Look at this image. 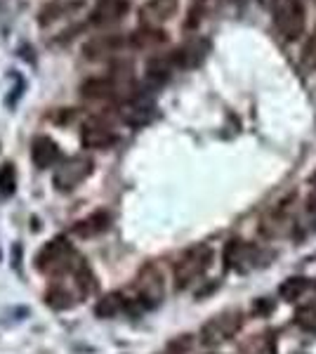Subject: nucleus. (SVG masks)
<instances>
[{
  "label": "nucleus",
  "mask_w": 316,
  "mask_h": 354,
  "mask_svg": "<svg viewBox=\"0 0 316 354\" xmlns=\"http://www.w3.org/2000/svg\"><path fill=\"white\" fill-rule=\"evenodd\" d=\"M85 262L76 253L71 241L64 236H55L48 241L36 255V270L48 277H66V274H76Z\"/></svg>",
  "instance_id": "obj_1"
},
{
  "label": "nucleus",
  "mask_w": 316,
  "mask_h": 354,
  "mask_svg": "<svg viewBox=\"0 0 316 354\" xmlns=\"http://www.w3.org/2000/svg\"><path fill=\"white\" fill-rule=\"evenodd\" d=\"M212 262V250L208 245H196L189 248L180 260L175 262V286L187 288L194 281H198Z\"/></svg>",
  "instance_id": "obj_2"
},
{
  "label": "nucleus",
  "mask_w": 316,
  "mask_h": 354,
  "mask_svg": "<svg viewBox=\"0 0 316 354\" xmlns=\"http://www.w3.org/2000/svg\"><path fill=\"white\" fill-rule=\"evenodd\" d=\"M274 12V24H277L279 33L288 41H295L304 33L307 26V15L300 0H274L272 5Z\"/></svg>",
  "instance_id": "obj_3"
},
{
  "label": "nucleus",
  "mask_w": 316,
  "mask_h": 354,
  "mask_svg": "<svg viewBox=\"0 0 316 354\" xmlns=\"http://www.w3.org/2000/svg\"><path fill=\"white\" fill-rule=\"evenodd\" d=\"M243 326V314L239 310H227L222 314H215L210 322L203 324L201 328V342L208 347L222 345V342L232 340Z\"/></svg>",
  "instance_id": "obj_4"
},
{
  "label": "nucleus",
  "mask_w": 316,
  "mask_h": 354,
  "mask_svg": "<svg viewBox=\"0 0 316 354\" xmlns=\"http://www.w3.org/2000/svg\"><path fill=\"white\" fill-rule=\"evenodd\" d=\"M160 298H163V277L154 265H147L135 281V298H130V312L149 310V307L158 305Z\"/></svg>",
  "instance_id": "obj_5"
},
{
  "label": "nucleus",
  "mask_w": 316,
  "mask_h": 354,
  "mask_svg": "<svg viewBox=\"0 0 316 354\" xmlns=\"http://www.w3.org/2000/svg\"><path fill=\"white\" fill-rule=\"evenodd\" d=\"M93 173V161L83 156H71L66 161L59 163V168L55 170V187L59 192H68L73 187H78L83 180H88Z\"/></svg>",
  "instance_id": "obj_6"
},
{
  "label": "nucleus",
  "mask_w": 316,
  "mask_h": 354,
  "mask_svg": "<svg viewBox=\"0 0 316 354\" xmlns=\"http://www.w3.org/2000/svg\"><path fill=\"white\" fill-rule=\"evenodd\" d=\"M257 258H260V248L252 243L241 241V239L229 241L227 248H224V267L227 270L248 272L257 265Z\"/></svg>",
  "instance_id": "obj_7"
},
{
  "label": "nucleus",
  "mask_w": 316,
  "mask_h": 354,
  "mask_svg": "<svg viewBox=\"0 0 316 354\" xmlns=\"http://www.w3.org/2000/svg\"><path fill=\"white\" fill-rule=\"evenodd\" d=\"M80 142L88 149H109V147L116 142V135H113L111 125L102 118H90V121L83 123L80 128Z\"/></svg>",
  "instance_id": "obj_8"
},
{
  "label": "nucleus",
  "mask_w": 316,
  "mask_h": 354,
  "mask_svg": "<svg viewBox=\"0 0 316 354\" xmlns=\"http://www.w3.org/2000/svg\"><path fill=\"white\" fill-rule=\"evenodd\" d=\"M125 41L116 33H102V36L90 38L88 43L83 45V55L93 62H106L111 59L113 55H118L123 50Z\"/></svg>",
  "instance_id": "obj_9"
},
{
  "label": "nucleus",
  "mask_w": 316,
  "mask_h": 354,
  "mask_svg": "<svg viewBox=\"0 0 316 354\" xmlns=\"http://www.w3.org/2000/svg\"><path fill=\"white\" fill-rule=\"evenodd\" d=\"M154 116H156V106L145 97H140V93L120 106V118L128 125H147L154 121Z\"/></svg>",
  "instance_id": "obj_10"
},
{
  "label": "nucleus",
  "mask_w": 316,
  "mask_h": 354,
  "mask_svg": "<svg viewBox=\"0 0 316 354\" xmlns=\"http://www.w3.org/2000/svg\"><path fill=\"white\" fill-rule=\"evenodd\" d=\"M177 12V0H149L142 8L140 19L147 28H158Z\"/></svg>",
  "instance_id": "obj_11"
},
{
  "label": "nucleus",
  "mask_w": 316,
  "mask_h": 354,
  "mask_svg": "<svg viewBox=\"0 0 316 354\" xmlns=\"http://www.w3.org/2000/svg\"><path fill=\"white\" fill-rule=\"evenodd\" d=\"M59 158H62L59 147H57V142L53 137L40 135L31 142V161L36 168L45 170V168H50V165H55Z\"/></svg>",
  "instance_id": "obj_12"
},
{
  "label": "nucleus",
  "mask_w": 316,
  "mask_h": 354,
  "mask_svg": "<svg viewBox=\"0 0 316 354\" xmlns=\"http://www.w3.org/2000/svg\"><path fill=\"white\" fill-rule=\"evenodd\" d=\"M130 10V0H97L93 8V21L100 26L113 24V21L123 19Z\"/></svg>",
  "instance_id": "obj_13"
},
{
  "label": "nucleus",
  "mask_w": 316,
  "mask_h": 354,
  "mask_svg": "<svg viewBox=\"0 0 316 354\" xmlns=\"http://www.w3.org/2000/svg\"><path fill=\"white\" fill-rule=\"evenodd\" d=\"M80 95L85 100L93 102H109V100H118V88L113 85L111 78H90L80 85Z\"/></svg>",
  "instance_id": "obj_14"
},
{
  "label": "nucleus",
  "mask_w": 316,
  "mask_h": 354,
  "mask_svg": "<svg viewBox=\"0 0 316 354\" xmlns=\"http://www.w3.org/2000/svg\"><path fill=\"white\" fill-rule=\"evenodd\" d=\"M205 50H208V45H205V43L192 41V43L182 45V48H177L175 53L170 55V62L177 68H192V66H196V64L203 62Z\"/></svg>",
  "instance_id": "obj_15"
},
{
  "label": "nucleus",
  "mask_w": 316,
  "mask_h": 354,
  "mask_svg": "<svg viewBox=\"0 0 316 354\" xmlns=\"http://www.w3.org/2000/svg\"><path fill=\"white\" fill-rule=\"evenodd\" d=\"M83 8V3L80 0H55V3L45 5L43 10H40V26H50L53 21L62 19V17H68L73 12H78V10Z\"/></svg>",
  "instance_id": "obj_16"
},
{
  "label": "nucleus",
  "mask_w": 316,
  "mask_h": 354,
  "mask_svg": "<svg viewBox=\"0 0 316 354\" xmlns=\"http://www.w3.org/2000/svg\"><path fill=\"white\" fill-rule=\"evenodd\" d=\"M109 225H111L109 213H104V210H97V213L88 215L85 220H80L78 225L73 227V234L80 239H95V236H100V234H104L109 230Z\"/></svg>",
  "instance_id": "obj_17"
},
{
  "label": "nucleus",
  "mask_w": 316,
  "mask_h": 354,
  "mask_svg": "<svg viewBox=\"0 0 316 354\" xmlns=\"http://www.w3.org/2000/svg\"><path fill=\"white\" fill-rule=\"evenodd\" d=\"M130 305H132V302H130V298L125 293H109L100 302H97L95 314H97V317H102V319H113V317H118V314L125 312V310L130 312Z\"/></svg>",
  "instance_id": "obj_18"
},
{
  "label": "nucleus",
  "mask_w": 316,
  "mask_h": 354,
  "mask_svg": "<svg viewBox=\"0 0 316 354\" xmlns=\"http://www.w3.org/2000/svg\"><path fill=\"white\" fill-rule=\"evenodd\" d=\"M45 302H48L53 310H71L73 305L78 302V295L73 293L71 288L66 286H53L48 290V295H45Z\"/></svg>",
  "instance_id": "obj_19"
},
{
  "label": "nucleus",
  "mask_w": 316,
  "mask_h": 354,
  "mask_svg": "<svg viewBox=\"0 0 316 354\" xmlns=\"http://www.w3.org/2000/svg\"><path fill=\"white\" fill-rule=\"evenodd\" d=\"M130 43L140 50H147V48H154V45H160L165 43V33L158 31V28H142V31H135L130 38Z\"/></svg>",
  "instance_id": "obj_20"
},
{
  "label": "nucleus",
  "mask_w": 316,
  "mask_h": 354,
  "mask_svg": "<svg viewBox=\"0 0 316 354\" xmlns=\"http://www.w3.org/2000/svg\"><path fill=\"white\" fill-rule=\"evenodd\" d=\"M307 279L304 277H290V279H286L284 283H281V298L284 300H295V298H300V295L307 290Z\"/></svg>",
  "instance_id": "obj_21"
},
{
  "label": "nucleus",
  "mask_w": 316,
  "mask_h": 354,
  "mask_svg": "<svg viewBox=\"0 0 316 354\" xmlns=\"http://www.w3.org/2000/svg\"><path fill=\"white\" fill-rule=\"evenodd\" d=\"M17 189V168L15 163H5L0 168V194L3 196H12Z\"/></svg>",
  "instance_id": "obj_22"
},
{
  "label": "nucleus",
  "mask_w": 316,
  "mask_h": 354,
  "mask_svg": "<svg viewBox=\"0 0 316 354\" xmlns=\"http://www.w3.org/2000/svg\"><path fill=\"white\" fill-rule=\"evenodd\" d=\"M295 324L302 330H307V333H316V307L314 305L300 307L295 314Z\"/></svg>",
  "instance_id": "obj_23"
},
{
  "label": "nucleus",
  "mask_w": 316,
  "mask_h": 354,
  "mask_svg": "<svg viewBox=\"0 0 316 354\" xmlns=\"http://www.w3.org/2000/svg\"><path fill=\"white\" fill-rule=\"evenodd\" d=\"M163 354H170V352H163Z\"/></svg>",
  "instance_id": "obj_24"
}]
</instances>
